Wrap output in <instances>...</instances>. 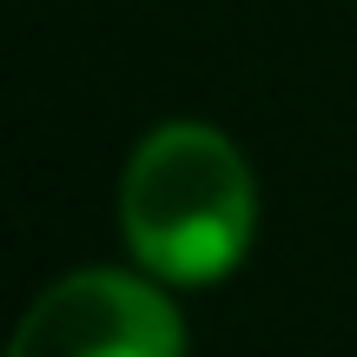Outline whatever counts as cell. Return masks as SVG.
Listing matches in <instances>:
<instances>
[{
  "label": "cell",
  "mask_w": 357,
  "mask_h": 357,
  "mask_svg": "<svg viewBox=\"0 0 357 357\" xmlns=\"http://www.w3.org/2000/svg\"><path fill=\"white\" fill-rule=\"evenodd\" d=\"M126 245L166 284H212L238 271L258 238V178L218 126L178 119L139 139L119 185Z\"/></svg>",
  "instance_id": "6da1fadb"
},
{
  "label": "cell",
  "mask_w": 357,
  "mask_h": 357,
  "mask_svg": "<svg viewBox=\"0 0 357 357\" xmlns=\"http://www.w3.org/2000/svg\"><path fill=\"white\" fill-rule=\"evenodd\" d=\"M7 357H185L166 291L126 271H73L20 318Z\"/></svg>",
  "instance_id": "7a4b0ae2"
}]
</instances>
